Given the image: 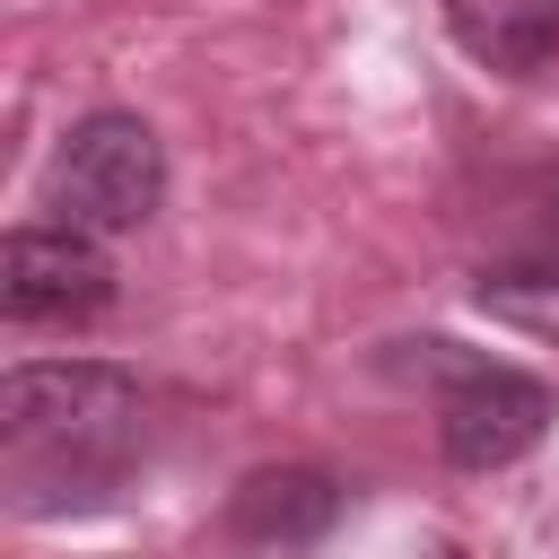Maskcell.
I'll return each instance as SVG.
<instances>
[{
  "label": "cell",
  "instance_id": "6da1fadb",
  "mask_svg": "<svg viewBox=\"0 0 559 559\" xmlns=\"http://www.w3.org/2000/svg\"><path fill=\"white\" fill-rule=\"evenodd\" d=\"M140 454V376L105 358H17L0 376V489L17 515L114 498Z\"/></svg>",
  "mask_w": 559,
  "mask_h": 559
},
{
  "label": "cell",
  "instance_id": "7a4b0ae2",
  "mask_svg": "<svg viewBox=\"0 0 559 559\" xmlns=\"http://www.w3.org/2000/svg\"><path fill=\"white\" fill-rule=\"evenodd\" d=\"M411 349L437 376V445L454 472H507L550 437L559 402L542 376H524L507 358H472L463 341H411Z\"/></svg>",
  "mask_w": 559,
  "mask_h": 559
},
{
  "label": "cell",
  "instance_id": "3957f363",
  "mask_svg": "<svg viewBox=\"0 0 559 559\" xmlns=\"http://www.w3.org/2000/svg\"><path fill=\"white\" fill-rule=\"evenodd\" d=\"M44 201L70 218V227H96V236H131L157 218L166 201V148L140 114L105 105V114H79L52 148V175H44Z\"/></svg>",
  "mask_w": 559,
  "mask_h": 559
},
{
  "label": "cell",
  "instance_id": "277c9868",
  "mask_svg": "<svg viewBox=\"0 0 559 559\" xmlns=\"http://www.w3.org/2000/svg\"><path fill=\"white\" fill-rule=\"evenodd\" d=\"M0 306H9V323H96L114 306V262H105L96 227H70V218L9 227Z\"/></svg>",
  "mask_w": 559,
  "mask_h": 559
},
{
  "label": "cell",
  "instance_id": "5b68a950",
  "mask_svg": "<svg viewBox=\"0 0 559 559\" xmlns=\"http://www.w3.org/2000/svg\"><path fill=\"white\" fill-rule=\"evenodd\" d=\"M341 524V480L314 472V463H280V472H253L236 480L227 498V533L253 542V550H306Z\"/></svg>",
  "mask_w": 559,
  "mask_h": 559
},
{
  "label": "cell",
  "instance_id": "8992f818",
  "mask_svg": "<svg viewBox=\"0 0 559 559\" xmlns=\"http://www.w3.org/2000/svg\"><path fill=\"white\" fill-rule=\"evenodd\" d=\"M445 35L480 70L533 79L542 61H559V0H445Z\"/></svg>",
  "mask_w": 559,
  "mask_h": 559
},
{
  "label": "cell",
  "instance_id": "52a82bcc",
  "mask_svg": "<svg viewBox=\"0 0 559 559\" xmlns=\"http://www.w3.org/2000/svg\"><path fill=\"white\" fill-rule=\"evenodd\" d=\"M480 306L533 323V332H559V262H515V271H480Z\"/></svg>",
  "mask_w": 559,
  "mask_h": 559
},
{
  "label": "cell",
  "instance_id": "ba28073f",
  "mask_svg": "<svg viewBox=\"0 0 559 559\" xmlns=\"http://www.w3.org/2000/svg\"><path fill=\"white\" fill-rule=\"evenodd\" d=\"M550 245H559V201H550Z\"/></svg>",
  "mask_w": 559,
  "mask_h": 559
}]
</instances>
